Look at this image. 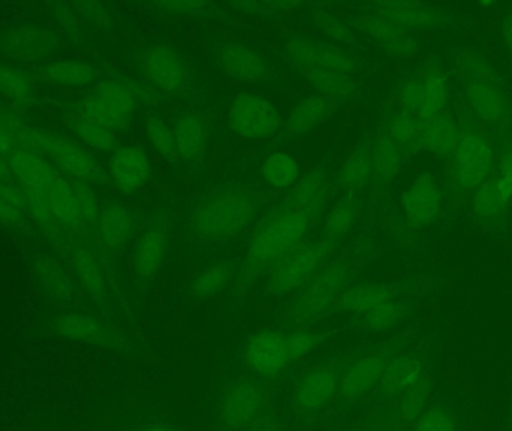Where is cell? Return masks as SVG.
I'll return each instance as SVG.
<instances>
[{"label":"cell","mask_w":512,"mask_h":431,"mask_svg":"<svg viewBox=\"0 0 512 431\" xmlns=\"http://www.w3.org/2000/svg\"><path fill=\"white\" fill-rule=\"evenodd\" d=\"M316 216L295 206L288 198L256 226L236 274L240 288L267 276L283 259L300 249Z\"/></svg>","instance_id":"6da1fadb"},{"label":"cell","mask_w":512,"mask_h":431,"mask_svg":"<svg viewBox=\"0 0 512 431\" xmlns=\"http://www.w3.org/2000/svg\"><path fill=\"white\" fill-rule=\"evenodd\" d=\"M457 63L466 104L475 119L486 128L507 131L512 125V101L501 78L477 54L463 53Z\"/></svg>","instance_id":"7a4b0ae2"},{"label":"cell","mask_w":512,"mask_h":431,"mask_svg":"<svg viewBox=\"0 0 512 431\" xmlns=\"http://www.w3.org/2000/svg\"><path fill=\"white\" fill-rule=\"evenodd\" d=\"M328 313H348L367 330L388 331L405 319V301L384 283L366 282L346 288Z\"/></svg>","instance_id":"3957f363"},{"label":"cell","mask_w":512,"mask_h":431,"mask_svg":"<svg viewBox=\"0 0 512 431\" xmlns=\"http://www.w3.org/2000/svg\"><path fill=\"white\" fill-rule=\"evenodd\" d=\"M256 215L254 198L239 189L210 192L195 209L192 226L207 241L225 240L239 234Z\"/></svg>","instance_id":"277c9868"},{"label":"cell","mask_w":512,"mask_h":431,"mask_svg":"<svg viewBox=\"0 0 512 431\" xmlns=\"http://www.w3.org/2000/svg\"><path fill=\"white\" fill-rule=\"evenodd\" d=\"M337 247L339 246L336 243L322 234L307 240L300 249L283 259L265 276V289L274 295L297 292L319 273L322 264Z\"/></svg>","instance_id":"5b68a950"},{"label":"cell","mask_w":512,"mask_h":431,"mask_svg":"<svg viewBox=\"0 0 512 431\" xmlns=\"http://www.w3.org/2000/svg\"><path fill=\"white\" fill-rule=\"evenodd\" d=\"M451 87L444 69L435 63L423 66L417 74L406 78L399 89L402 110L420 122L442 116L450 102Z\"/></svg>","instance_id":"8992f818"},{"label":"cell","mask_w":512,"mask_h":431,"mask_svg":"<svg viewBox=\"0 0 512 431\" xmlns=\"http://www.w3.org/2000/svg\"><path fill=\"white\" fill-rule=\"evenodd\" d=\"M349 267L345 262H334L321 268L303 288L295 292L289 315L297 324H306L322 315H328L331 306L336 303L346 289Z\"/></svg>","instance_id":"52a82bcc"},{"label":"cell","mask_w":512,"mask_h":431,"mask_svg":"<svg viewBox=\"0 0 512 431\" xmlns=\"http://www.w3.org/2000/svg\"><path fill=\"white\" fill-rule=\"evenodd\" d=\"M137 104V93L131 86L119 81H104L96 84L83 102L81 117L113 134H120L128 129Z\"/></svg>","instance_id":"ba28073f"},{"label":"cell","mask_w":512,"mask_h":431,"mask_svg":"<svg viewBox=\"0 0 512 431\" xmlns=\"http://www.w3.org/2000/svg\"><path fill=\"white\" fill-rule=\"evenodd\" d=\"M27 149L48 153L60 167L80 180H90L96 185H108L111 177L96 161L95 156L80 144L68 138L57 137L50 132L39 131L30 126L27 132Z\"/></svg>","instance_id":"9c48e42d"},{"label":"cell","mask_w":512,"mask_h":431,"mask_svg":"<svg viewBox=\"0 0 512 431\" xmlns=\"http://www.w3.org/2000/svg\"><path fill=\"white\" fill-rule=\"evenodd\" d=\"M495 171V152L489 138L475 129L462 128L459 143L451 153V174L463 191H477Z\"/></svg>","instance_id":"30bf717a"},{"label":"cell","mask_w":512,"mask_h":431,"mask_svg":"<svg viewBox=\"0 0 512 431\" xmlns=\"http://www.w3.org/2000/svg\"><path fill=\"white\" fill-rule=\"evenodd\" d=\"M265 396L251 379H236L225 385L216 403L219 423L228 430L251 429L261 418Z\"/></svg>","instance_id":"8fae6325"},{"label":"cell","mask_w":512,"mask_h":431,"mask_svg":"<svg viewBox=\"0 0 512 431\" xmlns=\"http://www.w3.org/2000/svg\"><path fill=\"white\" fill-rule=\"evenodd\" d=\"M343 367L333 361H322L304 373L295 388L294 402L303 415L324 411L340 394Z\"/></svg>","instance_id":"7c38bea8"},{"label":"cell","mask_w":512,"mask_h":431,"mask_svg":"<svg viewBox=\"0 0 512 431\" xmlns=\"http://www.w3.org/2000/svg\"><path fill=\"white\" fill-rule=\"evenodd\" d=\"M230 125L240 137L259 140L276 134L282 119L276 107L264 96L242 93L231 104Z\"/></svg>","instance_id":"4fadbf2b"},{"label":"cell","mask_w":512,"mask_h":431,"mask_svg":"<svg viewBox=\"0 0 512 431\" xmlns=\"http://www.w3.org/2000/svg\"><path fill=\"white\" fill-rule=\"evenodd\" d=\"M286 53L295 66L321 71L352 74L357 63L349 54L334 45L307 35H292L286 41Z\"/></svg>","instance_id":"5bb4252c"},{"label":"cell","mask_w":512,"mask_h":431,"mask_svg":"<svg viewBox=\"0 0 512 431\" xmlns=\"http://www.w3.org/2000/svg\"><path fill=\"white\" fill-rule=\"evenodd\" d=\"M53 330L63 339L93 348L120 349L122 337L107 322L87 313L65 312L51 322Z\"/></svg>","instance_id":"9a60e30c"},{"label":"cell","mask_w":512,"mask_h":431,"mask_svg":"<svg viewBox=\"0 0 512 431\" xmlns=\"http://www.w3.org/2000/svg\"><path fill=\"white\" fill-rule=\"evenodd\" d=\"M246 363L252 372L264 378L280 375L289 364L294 363L286 333L262 331L255 334L246 346Z\"/></svg>","instance_id":"2e32d148"},{"label":"cell","mask_w":512,"mask_h":431,"mask_svg":"<svg viewBox=\"0 0 512 431\" xmlns=\"http://www.w3.org/2000/svg\"><path fill=\"white\" fill-rule=\"evenodd\" d=\"M370 9L372 14L396 24L397 27L414 36L415 33L430 32L442 21V11L429 3L394 0V2L372 3Z\"/></svg>","instance_id":"e0dca14e"},{"label":"cell","mask_w":512,"mask_h":431,"mask_svg":"<svg viewBox=\"0 0 512 431\" xmlns=\"http://www.w3.org/2000/svg\"><path fill=\"white\" fill-rule=\"evenodd\" d=\"M348 26L360 30L376 42L379 47L396 57H406L417 50L418 42L412 33L400 29L396 24L372 14L351 15Z\"/></svg>","instance_id":"ac0fdd59"},{"label":"cell","mask_w":512,"mask_h":431,"mask_svg":"<svg viewBox=\"0 0 512 431\" xmlns=\"http://www.w3.org/2000/svg\"><path fill=\"white\" fill-rule=\"evenodd\" d=\"M59 47L56 36L38 26H20L0 38V50L12 59L35 62L50 56Z\"/></svg>","instance_id":"d6986e66"},{"label":"cell","mask_w":512,"mask_h":431,"mask_svg":"<svg viewBox=\"0 0 512 431\" xmlns=\"http://www.w3.org/2000/svg\"><path fill=\"white\" fill-rule=\"evenodd\" d=\"M406 216L418 228L432 225L441 217L444 197L432 174L424 173L412 183L402 198Z\"/></svg>","instance_id":"ffe728a7"},{"label":"cell","mask_w":512,"mask_h":431,"mask_svg":"<svg viewBox=\"0 0 512 431\" xmlns=\"http://www.w3.org/2000/svg\"><path fill=\"white\" fill-rule=\"evenodd\" d=\"M111 182L119 191L129 195L140 191L152 177L149 155L141 147H119L111 156Z\"/></svg>","instance_id":"44dd1931"},{"label":"cell","mask_w":512,"mask_h":431,"mask_svg":"<svg viewBox=\"0 0 512 431\" xmlns=\"http://www.w3.org/2000/svg\"><path fill=\"white\" fill-rule=\"evenodd\" d=\"M218 62L228 77L239 81H265L271 78L267 60L242 42H227L218 47Z\"/></svg>","instance_id":"7402d4cb"},{"label":"cell","mask_w":512,"mask_h":431,"mask_svg":"<svg viewBox=\"0 0 512 431\" xmlns=\"http://www.w3.org/2000/svg\"><path fill=\"white\" fill-rule=\"evenodd\" d=\"M150 81L164 92H179L188 83L185 60L168 47H152L143 56Z\"/></svg>","instance_id":"603a6c76"},{"label":"cell","mask_w":512,"mask_h":431,"mask_svg":"<svg viewBox=\"0 0 512 431\" xmlns=\"http://www.w3.org/2000/svg\"><path fill=\"white\" fill-rule=\"evenodd\" d=\"M388 360L390 358L375 352V354H367L352 361L348 367L343 369L340 394L345 399L354 400L369 393L381 382Z\"/></svg>","instance_id":"cb8c5ba5"},{"label":"cell","mask_w":512,"mask_h":431,"mask_svg":"<svg viewBox=\"0 0 512 431\" xmlns=\"http://www.w3.org/2000/svg\"><path fill=\"white\" fill-rule=\"evenodd\" d=\"M177 150L180 158L185 159L192 167H198L206 158L207 132L206 123L195 113H183L174 125Z\"/></svg>","instance_id":"d4e9b609"},{"label":"cell","mask_w":512,"mask_h":431,"mask_svg":"<svg viewBox=\"0 0 512 431\" xmlns=\"http://www.w3.org/2000/svg\"><path fill=\"white\" fill-rule=\"evenodd\" d=\"M337 105L339 102L331 101L319 93H312L289 114L285 125L286 134L292 138L310 134L331 116Z\"/></svg>","instance_id":"484cf974"},{"label":"cell","mask_w":512,"mask_h":431,"mask_svg":"<svg viewBox=\"0 0 512 431\" xmlns=\"http://www.w3.org/2000/svg\"><path fill=\"white\" fill-rule=\"evenodd\" d=\"M511 204L512 182L495 168L489 179L475 191V213L483 219L499 220L504 217Z\"/></svg>","instance_id":"4316f807"},{"label":"cell","mask_w":512,"mask_h":431,"mask_svg":"<svg viewBox=\"0 0 512 431\" xmlns=\"http://www.w3.org/2000/svg\"><path fill=\"white\" fill-rule=\"evenodd\" d=\"M167 247V235L158 229L141 235L132 253V268L135 276L143 282H152L164 264Z\"/></svg>","instance_id":"83f0119b"},{"label":"cell","mask_w":512,"mask_h":431,"mask_svg":"<svg viewBox=\"0 0 512 431\" xmlns=\"http://www.w3.org/2000/svg\"><path fill=\"white\" fill-rule=\"evenodd\" d=\"M424 378L426 373L420 360L409 355H397L388 360L379 385L385 396L399 399L406 391L420 384Z\"/></svg>","instance_id":"f1b7e54d"},{"label":"cell","mask_w":512,"mask_h":431,"mask_svg":"<svg viewBox=\"0 0 512 431\" xmlns=\"http://www.w3.org/2000/svg\"><path fill=\"white\" fill-rule=\"evenodd\" d=\"M35 276L42 292L57 306H68L74 300V285L65 268L53 256L42 255L35 261Z\"/></svg>","instance_id":"f546056e"},{"label":"cell","mask_w":512,"mask_h":431,"mask_svg":"<svg viewBox=\"0 0 512 431\" xmlns=\"http://www.w3.org/2000/svg\"><path fill=\"white\" fill-rule=\"evenodd\" d=\"M379 131L399 149L403 156H415L423 150L421 122L402 108L384 120Z\"/></svg>","instance_id":"4dcf8cb0"},{"label":"cell","mask_w":512,"mask_h":431,"mask_svg":"<svg viewBox=\"0 0 512 431\" xmlns=\"http://www.w3.org/2000/svg\"><path fill=\"white\" fill-rule=\"evenodd\" d=\"M460 134L462 126L447 113L421 122V146L438 156H451L459 143Z\"/></svg>","instance_id":"1f68e13d"},{"label":"cell","mask_w":512,"mask_h":431,"mask_svg":"<svg viewBox=\"0 0 512 431\" xmlns=\"http://www.w3.org/2000/svg\"><path fill=\"white\" fill-rule=\"evenodd\" d=\"M298 71L312 84L319 95L342 104L345 99L352 98L360 89V83L352 74L346 72L321 71V69L300 68Z\"/></svg>","instance_id":"d6a6232c"},{"label":"cell","mask_w":512,"mask_h":431,"mask_svg":"<svg viewBox=\"0 0 512 431\" xmlns=\"http://www.w3.org/2000/svg\"><path fill=\"white\" fill-rule=\"evenodd\" d=\"M373 180L372 147L364 141L346 159L340 168L337 183L345 194H357Z\"/></svg>","instance_id":"836d02e7"},{"label":"cell","mask_w":512,"mask_h":431,"mask_svg":"<svg viewBox=\"0 0 512 431\" xmlns=\"http://www.w3.org/2000/svg\"><path fill=\"white\" fill-rule=\"evenodd\" d=\"M411 431H466L465 417L450 400H429Z\"/></svg>","instance_id":"e575fe53"},{"label":"cell","mask_w":512,"mask_h":431,"mask_svg":"<svg viewBox=\"0 0 512 431\" xmlns=\"http://www.w3.org/2000/svg\"><path fill=\"white\" fill-rule=\"evenodd\" d=\"M132 216L128 207L113 203L99 217V232L105 246L114 253H120L131 237Z\"/></svg>","instance_id":"d590c367"},{"label":"cell","mask_w":512,"mask_h":431,"mask_svg":"<svg viewBox=\"0 0 512 431\" xmlns=\"http://www.w3.org/2000/svg\"><path fill=\"white\" fill-rule=\"evenodd\" d=\"M9 162L18 180L29 188L47 189L56 176L47 161L35 150L20 149L9 158Z\"/></svg>","instance_id":"8d00e7d4"},{"label":"cell","mask_w":512,"mask_h":431,"mask_svg":"<svg viewBox=\"0 0 512 431\" xmlns=\"http://www.w3.org/2000/svg\"><path fill=\"white\" fill-rule=\"evenodd\" d=\"M372 147L373 180L382 185H390L402 170L403 158L396 146L378 131L370 140Z\"/></svg>","instance_id":"74e56055"},{"label":"cell","mask_w":512,"mask_h":431,"mask_svg":"<svg viewBox=\"0 0 512 431\" xmlns=\"http://www.w3.org/2000/svg\"><path fill=\"white\" fill-rule=\"evenodd\" d=\"M72 267L80 285L98 301L107 297V279L96 259L89 250L75 246L71 255Z\"/></svg>","instance_id":"f35d334b"},{"label":"cell","mask_w":512,"mask_h":431,"mask_svg":"<svg viewBox=\"0 0 512 431\" xmlns=\"http://www.w3.org/2000/svg\"><path fill=\"white\" fill-rule=\"evenodd\" d=\"M358 219V198L357 194H345L328 212L325 219L324 231L321 232L325 238L340 246L346 235L352 231Z\"/></svg>","instance_id":"ab89813d"},{"label":"cell","mask_w":512,"mask_h":431,"mask_svg":"<svg viewBox=\"0 0 512 431\" xmlns=\"http://www.w3.org/2000/svg\"><path fill=\"white\" fill-rule=\"evenodd\" d=\"M233 276L234 271L230 264L218 262V264L209 265L191 280L188 288L189 295L200 301L212 300L230 285Z\"/></svg>","instance_id":"60d3db41"},{"label":"cell","mask_w":512,"mask_h":431,"mask_svg":"<svg viewBox=\"0 0 512 431\" xmlns=\"http://www.w3.org/2000/svg\"><path fill=\"white\" fill-rule=\"evenodd\" d=\"M259 173L268 186L276 189L294 188L300 180L297 159L289 153L277 152L268 156Z\"/></svg>","instance_id":"b9f144b4"},{"label":"cell","mask_w":512,"mask_h":431,"mask_svg":"<svg viewBox=\"0 0 512 431\" xmlns=\"http://www.w3.org/2000/svg\"><path fill=\"white\" fill-rule=\"evenodd\" d=\"M44 191L57 219L69 223V225L81 223L77 197H75L74 185L72 183L66 182L65 179L56 174Z\"/></svg>","instance_id":"7bdbcfd3"},{"label":"cell","mask_w":512,"mask_h":431,"mask_svg":"<svg viewBox=\"0 0 512 431\" xmlns=\"http://www.w3.org/2000/svg\"><path fill=\"white\" fill-rule=\"evenodd\" d=\"M71 126L84 144L98 150V152L114 153L119 149L117 134L101 128V126L84 119V117L80 116L77 119H72Z\"/></svg>","instance_id":"ee69618b"},{"label":"cell","mask_w":512,"mask_h":431,"mask_svg":"<svg viewBox=\"0 0 512 431\" xmlns=\"http://www.w3.org/2000/svg\"><path fill=\"white\" fill-rule=\"evenodd\" d=\"M146 134L150 143L156 150L168 161L176 164L180 159L179 150H177L176 137L174 129H171L159 116L147 117Z\"/></svg>","instance_id":"f6af8a7d"},{"label":"cell","mask_w":512,"mask_h":431,"mask_svg":"<svg viewBox=\"0 0 512 431\" xmlns=\"http://www.w3.org/2000/svg\"><path fill=\"white\" fill-rule=\"evenodd\" d=\"M27 201L24 192L8 182L0 186V223L9 228H17L24 223V210Z\"/></svg>","instance_id":"bcb514c9"},{"label":"cell","mask_w":512,"mask_h":431,"mask_svg":"<svg viewBox=\"0 0 512 431\" xmlns=\"http://www.w3.org/2000/svg\"><path fill=\"white\" fill-rule=\"evenodd\" d=\"M47 75L62 86H86L95 78V71L87 63L56 62L47 66Z\"/></svg>","instance_id":"7dc6e473"},{"label":"cell","mask_w":512,"mask_h":431,"mask_svg":"<svg viewBox=\"0 0 512 431\" xmlns=\"http://www.w3.org/2000/svg\"><path fill=\"white\" fill-rule=\"evenodd\" d=\"M429 399L430 379L426 376L420 384L415 385L414 388L399 397V412L402 420L405 423L414 424V421L426 408Z\"/></svg>","instance_id":"c3c4849f"},{"label":"cell","mask_w":512,"mask_h":431,"mask_svg":"<svg viewBox=\"0 0 512 431\" xmlns=\"http://www.w3.org/2000/svg\"><path fill=\"white\" fill-rule=\"evenodd\" d=\"M0 93L15 104H27L32 99L33 90L27 78L15 69L0 65Z\"/></svg>","instance_id":"681fc988"},{"label":"cell","mask_w":512,"mask_h":431,"mask_svg":"<svg viewBox=\"0 0 512 431\" xmlns=\"http://www.w3.org/2000/svg\"><path fill=\"white\" fill-rule=\"evenodd\" d=\"M74 185L75 197H77L78 212H80L81 223L86 225H95L99 222V203L95 192L89 185L80 180L72 183Z\"/></svg>","instance_id":"f907efd6"},{"label":"cell","mask_w":512,"mask_h":431,"mask_svg":"<svg viewBox=\"0 0 512 431\" xmlns=\"http://www.w3.org/2000/svg\"><path fill=\"white\" fill-rule=\"evenodd\" d=\"M292 361L301 360L316 351L321 342V334L310 330H292L286 333Z\"/></svg>","instance_id":"816d5d0a"},{"label":"cell","mask_w":512,"mask_h":431,"mask_svg":"<svg viewBox=\"0 0 512 431\" xmlns=\"http://www.w3.org/2000/svg\"><path fill=\"white\" fill-rule=\"evenodd\" d=\"M24 197H26L27 207H29L30 212L33 213V216H35L39 222L48 225V223L54 222V220L57 219L53 209H51L50 201H48L44 189L24 186Z\"/></svg>","instance_id":"f5cc1de1"},{"label":"cell","mask_w":512,"mask_h":431,"mask_svg":"<svg viewBox=\"0 0 512 431\" xmlns=\"http://www.w3.org/2000/svg\"><path fill=\"white\" fill-rule=\"evenodd\" d=\"M313 17H315L318 26L324 29L325 32L330 33L334 38L342 42H349V44L354 42L351 29H349L348 24L343 23L340 18L334 17V15L328 14V12L325 11H315L313 12Z\"/></svg>","instance_id":"db71d44e"},{"label":"cell","mask_w":512,"mask_h":431,"mask_svg":"<svg viewBox=\"0 0 512 431\" xmlns=\"http://www.w3.org/2000/svg\"><path fill=\"white\" fill-rule=\"evenodd\" d=\"M159 8L174 14H201L204 12V3L201 2H161Z\"/></svg>","instance_id":"11a10c76"},{"label":"cell","mask_w":512,"mask_h":431,"mask_svg":"<svg viewBox=\"0 0 512 431\" xmlns=\"http://www.w3.org/2000/svg\"><path fill=\"white\" fill-rule=\"evenodd\" d=\"M20 149H24V147L18 143L17 138L11 134V131L6 128L5 123L0 120V153L11 158Z\"/></svg>","instance_id":"9f6ffc18"},{"label":"cell","mask_w":512,"mask_h":431,"mask_svg":"<svg viewBox=\"0 0 512 431\" xmlns=\"http://www.w3.org/2000/svg\"><path fill=\"white\" fill-rule=\"evenodd\" d=\"M496 170H498L499 173L504 174V176L512 182V144L505 147L504 152L499 156L498 167H496Z\"/></svg>","instance_id":"6f0895ef"},{"label":"cell","mask_w":512,"mask_h":431,"mask_svg":"<svg viewBox=\"0 0 512 431\" xmlns=\"http://www.w3.org/2000/svg\"><path fill=\"white\" fill-rule=\"evenodd\" d=\"M502 33H504L505 45H507L512 57V12L505 17L504 24H502Z\"/></svg>","instance_id":"680465c9"},{"label":"cell","mask_w":512,"mask_h":431,"mask_svg":"<svg viewBox=\"0 0 512 431\" xmlns=\"http://www.w3.org/2000/svg\"><path fill=\"white\" fill-rule=\"evenodd\" d=\"M138 431H180L177 427L170 426V424H150V426L143 427Z\"/></svg>","instance_id":"91938a15"},{"label":"cell","mask_w":512,"mask_h":431,"mask_svg":"<svg viewBox=\"0 0 512 431\" xmlns=\"http://www.w3.org/2000/svg\"><path fill=\"white\" fill-rule=\"evenodd\" d=\"M259 420H261V418H259ZM259 420L252 426L256 431H279L273 423H259Z\"/></svg>","instance_id":"94428289"},{"label":"cell","mask_w":512,"mask_h":431,"mask_svg":"<svg viewBox=\"0 0 512 431\" xmlns=\"http://www.w3.org/2000/svg\"><path fill=\"white\" fill-rule=\"evenodd\" d=\"M508 430L512 431V402L510 408V417H508Z\"/></svg>","instance_id":"6125c7cd"}]
</instances>
